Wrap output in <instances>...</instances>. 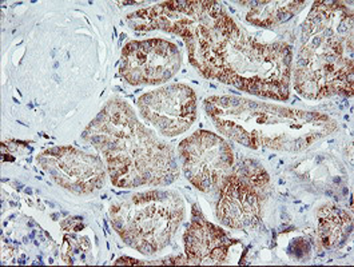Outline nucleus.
Wrapping results in <instances>:
<instances>
[{
  "mask_svg": "<svg viewBox=\"0 0 354 267\" xmlns=\"http://www.w3.org/2000/svg\"><path fill=\"white\" fill-rule=\"evenodd\" d=\"M183 241L189 265L197 266L223 265L229 258L232 248L238 245L223 230L209 222L198 205L193 206L190 225L185 231Z\"/></svg>",
  "mask_w": 354,
  "mask_h": 267,
  "instance_id": "obj_12",
  "label": "nucleus"
},
{
  "mask_svg": "<svg viewBox=\"0 0 354 267\" xmlns=\"http://www.w3.org/2000/svg\"><path fill=\"white\" fill-rule=\"evenodd\" d=\"M139 115L162 136L186 133L197 119V95L187 84H169L139 96Z\"/></svg>",
  "mask_w": 354,
  "mask_h": 267,
  "instance_id": "obj_10",
  "label": "nucleus"
},
{
  "mask_svg": "<svg viewBox=\"0 0 354 267\" xmlns=\"http://www.w3.org/2000/svg\"><path fill=\"white\" fill-rule=\"evenodd\" d=\"M90 254V242L87 238H78L67 235L63 243L62 258L67 265L75 264H88L86 262V257Z\"/></svg>",
  "mask_w": 354,
  "mask_h": 267,
  "instance_id": "obj_15",
  "label": "nucleus"
},
{
  "mask_svg": "<svg viewBox=\"0 0 354 267\" xmlns=\"http://www.w3.org/2000/svg\"><path fill=\"white\" fill-rule=\"evenodd\" d=\"M269 174L252 159H243L218 192L216 218L236 230H253L261 223Z\"/></svg>",
  "mask_w": 354,
  "mask_h": 267,
  "instance_id": "obj_6",
  "label": "nucleus"
},
{
  "mask_svg": "<svg viewBox=\"0 0 354 267\" xmlns=\"http://www.w3.org/2000/svg\"><path fill=\"white\" fill-rule=\"evenodd\" d=\"M292 77L305 99L353 95V11L346 3L313 4L302 26Z\"/></svg>",
  "mask_w": 354,
  "mask_h": 267,
  "instance_id": "obj_3",
  "label": "nucleus"
},
{
  "mask_svg": "<svg viewBox=\"0 0 354 267\" xmlns=\"http://www.w3.org/2000/svg\"><path fill=\"white\" fill-rule=\"evenodd\" d=\"M317 235L321 248L329 251L342 248L352 235V217L335 205L328 203L317 210Z\"/></svg>",
  "mask_w": 354,
  "mask_h": 267,
  "instance_id": "obj_13",
  "label": "nucleus"
},
{
  "mask_svg": "<svg viewBox=\"0 0 354 267\" xmlns=\"http://www.w3.org/2000/svg\"><path fill=\"white\" fill-rule=\"evenodd\" d=\"M248 7L246 20L257 27H276L301 12L306 1H242Z\"/></svg>",
  "mask_w": 354,
  "mask_h": 267,
  "instance_id": "obj_14",
  "label": "nucleus"
},
{
  "mask_svg": "<svg viewBox=\"0 0 354 267\" xmlns=\"http://www.w3.org/2000/svg\"><path fill=\"white\" fill-rule=\"evenodd\" d=\"M82 138L103 155L119 189L163 187L179 176L174 147L145 126L124 99H110Z\"/></svg>",
  "mask_w": 354,
  "mask_h": 267,
  "instance_id": "obj_2",
  "label": "nucleus"
},
{
  "mask_svg": "<svg viewBox=\"0 0 354 267\" xmlns=\"http://www.w3.org/2000/svg\"><path fill=\"white\" fill-rule=\"evenodd\" d=\"M226 14L221 3L212 0H174L146 7L127 15V24L137 31L163 30L179 35L185 42L201 28Z\"/></svg>",
  "mask_w": 354,
  "mask_h": 267,
  "instance_id": "obj_8",
  "label": "nucleus"
},
{
  "mask_svg": "<svg viewBox=\"0 0 354 267\" xmlns=\"http://www.w3.org/2000/svg\"><path fill=\"white\" fill-rule=\"evenodd\" d=\"M178 159L187 181L206 194H218L234 170L229 142L206 130H198L179 143Z\"/></svg>",
  "mask_w": 354,
  "mask_h": 267,
  "instance_id": "obj_7",
  "label": "nucleus"
},
{
  "mask_svg": "<svg viewBox=\"0 0 354 267\" xmlns=\"http://www.w3.org/2000/svg\"><path fill=\"white\" fill-rule=\"evenodd\" d=\"M205 109L219 133L253 150L301 153L338 130L328 115L241 96H210Z\"/></svg>",
  "mask_w": 354,
  "mask_h": 267,
  "instance_id": "obj_4",
  "label": "nucleus"
},
{
  "mask_svg": "<svg viewBox=\"0 0 354 267\" xmlns=\"http://www.w3.org/2000/svg\"><path fill=\"white\" fill-rule=\"evenodd\" d=\"M37 162L60 187L78 195H90L106 183L107 169L98 155L71 146H55L39 154Z\"/></svg>",
  "mask_w": 354,
  "mask_h": 267,
  "instance_id": "obj_11",
  "label": "nucleus"
},
{
  "mask_svg": "<svg viewBox=\"0 0 354 267\" xmlns=\"http://www.w3.org/2000/svg\"><path fill=\"white\" fill-rule=\"evenodd\" d=\"M109 212L122 241L143 255L167 248L186 214L178 191L160 189L119 196Z\"/></svg>",
  "mask_w": 354,
  "mask_h": 267,
  "instance_id": "obj_5",
  "label": "nucleus"
},
{
  "mask_svg": "<svg viewBox=\"0 0 354 267\" xmlns=\"http://www.w3.org/2000/svg\"><path fill=\"white\" fill-rule=\"evenodd\" d=\"M115 265H189V261L186 255L169 257V258H163L159 261H150V262L137 261L133 258H120L115 262Z\"/></svg>",
  "mask_w": 354,
  "mask_h": 267,
  "instance_id": "obj_16",
  "label": "nucleus"
},
{
  "mask_svg": "<svg viewBox=\"0 0 354 267\" xmlns=\"http://www.w3.org/2000/svg\"><path fill=\"white\" fill-rule=\"evenodd\" d=\"M182 54L165 39L133 40L122 51L119 75L131 86L160 84L177 74Z\"/></svg>",
  "mask_w": 354,
  "mask_h": 267,
  "instance_id": "obj_9",
  "label": "nucleus"
},
{
  "mask_svg": "<svg viewBox=\"0 0 354 267\" xmlns=\"http://www.w3.org/2000/svg\"><path fill=\"white\" fill-rule=\"evenodd\" d=\"M185 43L190 63L203 77L258 98L289 99L293 71L289 44L249 37L229 14Z\"/></svg>",
  "mask_w": 354,
  "mask_h": 267,
  "instance_id": "obj_1",
  "label": "nucleus"
}]
</instances>
